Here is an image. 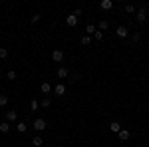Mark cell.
<instances>
[{"label":"cell","mask_w":149,"mask_h":147,"mask_svg":"<svg viewBox=\"0 0 149 147\" xmlns=\"http://www.w3.org/2000/svg\"><path fill=\"white\" fill-rule=\"evenodd\" d=\"M32 127H34L38 133H40V131H44V129H46V119H42V117H36L34 123H32Z\"/></svg>","instance_id":"cell-1"},{"label":"cell","mask_w":149,"mask_h":147,"mask_svg":"<svg viewBox=\"0 0 149 147\" xmlns=\"http://www.w3.org/2000/svg\"><path fill=\"white\" fill-rule=\"evenodd\" d=\"M147 16H149V14H147V10H145V6H143V8H139V10H137V14H135V20H137L139 24H143L145 20H147Z\"/></svg>","instance_id":"cell-2"},{"label":"cell","mask_w":149,"mask_h":147,"mask_svg":"<svg viewBox=\"0 0 149 147\" xmlns=\"http://www.w3.org/2000/svg\"><path fill=\"white\" fill-rule=\"evenodd\" d=\"M115 34H117V38H127V36H129V30H127L125 26H117Z\"/></svg>","instance_id":"cell-3"},{"label":"cell","mask_w":149,"mask_h":147,"mask_svg":"<svg viewBox=\"0 0 149 147\" xmlns=\"http://www.w3.org/2000/svg\"><path fill=\"white\" fill-rule=\"evenodd\" d=\"M52 60H54L56 64H60V62L64 60V52H62V50H54V52H52Z\"/></svg>","instance_id":"cell-4"},{"label":"cell","mask_w":149,"mask_h":147,"mask_svg":"<svg viewBox=\"0 0 149 147\" xmlns=\"http://www.w3.org/2000/svg\"><path fill=\"white\" fill-rule=\"evenodd\" d=\"M68 76H70V70L66 68V66H62V68H58V78H60V79L68 78Z\"/></svg>","instance_id":"cell-5"},{"label":"cell","mask_w":149,"mask_h":147,"mask_svg":"<svg viewBox=\"0 0 149 147\" xmlns=\"http://www.w3.org/2000/svg\"><path fill=\"white\" fill-rule=\"evenodd\" d=\"M66 24H68L70 28H74V26H78V16H74V14H70L68 18H66Z\"/></svg>","instance_id":"cell-6"},{"label":"cell","mask_w":149,"mask_h":147,"mask_svg":"<svg viewBox=\"0 0 149 147\" xmlns=\"http://www.w3.org/2000/svg\"><path fill=\"white\" fill-rule=\"evenodd\" d=\"M18 119V111L16 109H12V111H6V121L10 123V121H16Z\"/></svg>","instance_id":"cell-7"},{"label":"cell","mask_w":149,"mask_h":147,"mask_svg":"<svg viewBox=\"0 0 149 147\" xmlns=\"http://www.w3.org/2000/svg\"><path fill=\"white\" fill-rule=\"evenodd\" d=\"M40 91H42V93H50V91H52V84H50V82H42V84H40Z\"/></svg>","instance_id":"cell-8"},{"label":"cell","mask_w":149,"mask_h":147,"mask_svg":"<svg viewBox=\"0 0 149 147\" xmlns=\"http://www.w3.org/2000/svg\"><path fill=\"white\" fill-rule=\"evenodd\" d=\"M54 93H56V95H64V93H66V86H64V84H56V86H54Z\"/></svg>","instance_id":"cell-9"},{"label":"cell","mask_w":149,"mask_h":147,"mask_svg":"<svg viewBox=\"0 0 149 147\" xmlns=\"http://www.w3.org/2000/svg\"><path fill=\"white\" fill-rule=\"evenodd\" d=\"M100 8H102V10H111V8H113V2H111V0H102Z\"/></svg>","instance_id":"cell-10"},{"label":"cell","mask_w":149,"mask_h":147,"mask_svg":"<svg viewBox=\"0 0 149 147\" xmlns=\"http://www.w3.org/2000/svg\"><path fill=\"white\" fill-rule=\"evenodd\" d=\"M10 129H12V127H10V123H8L6 119H4V121H0V133H8Z\"/></svg>","instance_id":"cell-11"},{"label":"cell","mask_w":149,"mask_h":147,"mask_svg":"<svg viewBox=\"0 0 149 147\" xmlns=\"http://www.w3.org/2000/svg\"><path fill=\"white\" fill-rule=\"evenodd\" d=\"M16 131H18V133H26V131H28V125L24 123V121H18V123H16Z\"/></svg>","instance_id":"cell-12"},{"label":"cell","mask_w":149,"mask_h":147,"mask_svg":"<svg viewBox=\"0 0 149 147\" xmlns=\"http://www.w3.org/2000/svg\"><path fill=\"white\" fill-rule=\"evenodd\" d=\"M109 131H111V133H119V131H121V125L117 123V121H111V123H109Z\"/></svg>","instance_id":"cell-13"},{"label":"cell","mask_w":149,"mask_h":147,"mask_svg":"<svg viewBox=\"0 0 149 147\" xmlns=\"http://www.w3.org/2000/svg\"><path fill=\"white\" fill-rule=\"evenodd\" d=\"M117 137H119V139H121V141H127V139H129V137H131V133H129V131H127V129H121V131H119V133H117Z\"/></svg>","instance_id":"cell-14"},{"label":"cell","mask_w":149,"mask_h":147,"mask_svg":"<svg viewBox=\"0 0 149 147\" xmlns=\"http://www.w3.org/2000/svg\"><path fill=\"white\" fill-rule=\"evenodd\" d=\"M30 143H32V145H34V147H42V145H44V139H42V137H40V135H36L34 139L30 141Z\"/></svg>","instance_id":"cell-15"},{"label":"cell","mask_w":149,"mask_h":147,"mask_svg":"<svg viewBox=\"0 0 149 147\" xmlns=\"http://www.w3.org/2000/svg\"><path fill=\"white\" fill-rule=\"evenodd\" d=\"M95 32H97V30H95V26H93V24H88V26H86V34H88V36H93Z\"/></svg>","instance_id":"cell-16"},{"label":"cell","mask_w":149,"mask_h":147,"mask_svg":"<svg viewBox=\"0 0 149 147\" xmlns=\"http://www.w3.org/2000/svg\"><path fill=\"white\" fill-rule=\"evenodd\" d=\"M8 102H10V100H8V95L0 93V107H6V105H8Z\"/></svg>","instance_id":"cell-17"},{"label":"cell","mask_w":149,"mask_h":147,"mask_svg":"<svg viewBox=\"0 0 149 147\" xmlns=\"http://www.w3.org/2000/svg\"><path fill=\"white\" fill-rule=\"evenodd\" d=\"M107 26H109V22H107V20H102V22L97 24V30L103 32V30H107Z\"/></svg>","instance_id":"cell-18"},{"label":"cell","mask_w":149,"mask_h":147,"mask_svg":"<svg viewBox=\"0 0 149 147\" xmlns=\"http://www.w3.org/2000/svg\"><path fill=\"white\" fill-rule=\"evenodd\" d=\"M92 40H93V38H92V36H88V34L81 36V44H84V46H90V44H92Z\"/></svg>","instance_id":"cell-19"},{"label":"cell","mask_w":149,"mask_h":147,"mask_svg":"<svg viewBox=\"0 0 149 147\" xmlns=\"http://www.w3.org/2000/svg\"><path fill=\"white\" fill-rule=\"evenodd\" d=\"M92 38H93V40H97V42H102V40H103V32H100V30H97V32H95Z\"/></svg>","instance_id":"cell-20"},{"label":"cell","mask_w":149,"mask_h":147,"mask_svg":"<svg viewBox=\"0 0 149 147\" xmlns=\"http://www.w3.org/2000/svg\"><path fill=\"white\" fill-rule=\"evenodd\" d=\"M8 58V50L6 48H0V60H6Z\"/></svg>","instance_id":"cell-21"},{"label":"cell","mask_w":149,"mask_h":147,"mask_svg":"<svg viewBox=\"0 0 149 147\" xmlns=\"http://www.w3.org/2000/svg\"><path fill=\"white\" fill-rule=\"evenodd\" d=\"M125 12L127 14H133V12H135V6H133V4H125Z\"/></svg>","instance_id":"cell-22"},{"label":"cell","mask_w":149,"mask_h":147,"mask_svg":"<svg viewBox=\"0 0 149 147\" xmlns=\"http://www.w3.org/2000/svg\"><path fill=\"white\" fill-rule=\"evenodd\" d=\"M40 20H42V16H40V14H34L30 22H32V24H38V22H40Z\"/></svg>","instance_id":"cell-23"},{"label":"cell","mask_w":149,"mask_h":147,"mask_svg":"<svg viewBox=\"0 0 149 147\" xmlns=\"http://www.w3.org/2000/svg\"><path fill=\"white\" fill-rule=\"evenodd\" d=\"M40 105H42V107H50V98H44V100L40 102Z\"/></svg>","instance_id":"cell-24"},{"label":"cell","mask_w":149,"mask_h":147,"mask_svg":"<svg viewBox=\"0 0 149 147\" xmlns=\"http://www.w3.org/2000/svg\"><path fill=\"white\" fill-rule=\"evenodd\" d=\"M30 109H32V111L38 109V100H32V102H30Z\"/></svg>","instance_id":"cell-25"},{"label":"cell","mask_w":149,"mask_h":147,"mask_svg":"<svg viewBox=\"0 0 149 147\" xmlns=\"http://www.w3.org/2000/svg\"><path fill=\"white\" fill-rule=\"evenodd\" d=\"M6 78H8V79H16V72H14V70H10V72L6 74Z\"/></svg>","instance_id":"cell-26"},{"label":"cell","mask_w":149,"mask_h":147,"mask_svg":"<svg viewBox=\"0 0 149 147\" xmlns=\"http://www.w3.org/2000/svg\"><path fill=\"white\" fill-rule=\"evenodd\" d=\"M84 12H81V8H76V12H74V16H81Z\"/></svg>","instance_id":"cell-27"},{"label":"cell","mask_w":149,"mask_h":147,"mask_svg":"<svg viewBox=\"0 0 149 147\" xmlns=\"http://www.w3.org/2000/svg\"><path fill=\"white\" fill-rule=\"evenodd\" d=\"M0 76H2V70H0Z\"/></svg>","instance_id":"cell-28"},{"label":"cell","mask_w":149,"mask_h":147,"mask_svg":"<svg viewBox=\"0 0 149 147\" xmlns=\"http://www.w3.org/2000/svg\"><path fill=\"white\" fill-rule=\"evenodd\" d=\"M147 20H149V16H147Z\"/></svg>","instance_id":"cell-29"}]
</instances>
